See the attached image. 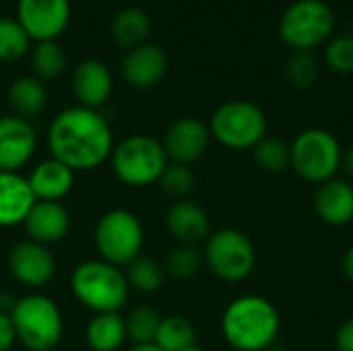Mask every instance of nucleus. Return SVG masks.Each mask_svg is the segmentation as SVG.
<instances>
[{"instance_id":"f257e3e1","label":"nucleus","mask_w":353,"mask_h":351,"mask_svg":"<svg viewBox=\"0 0 353 351\" xmlns=\"http://www.w3.org/2000/svg\"><path fill=\"white\" fill-rule=\"evenodd\" d=\"M114 132L99 110L70 106L54 116L48 128V147L54 159L74 174L99 168L114 151Z\"/></svg>"},{"instance_id":"f03ea898","label":"nucleus","mask_w":353,"mask_h":351,"mask_svg":"<svg viewBox=\"0 0 353 351\" xmlns=\"http://www.w3.org/2000/svg\"><path fill=\"white\" fill-rule=\"evenodd\" d=\"M279 331V310L265 296H240L221 314V335L234 351H265L275 345Z\"/></svg>"},{"instance_id":"7ed1b4c3","label":"nucleus","mask_w":353,"mask_h":351,"mask_svg":"<svg viewBox=\"0 0 353 351\" xmlns=\"http://www.w3.org/2000/svg\"><path fill=\"white\" fill-rule=\"evenodd\" d=\"M72 296L91 312H120L130 296L124 269L101 259L83 261L70 275Z\"/></svg>"},{"instance_id":"20e7f679","label":"nucleus","mask_w":353,"mask_h":351,"mask_svg":"<svg viewBox=\"0 0 353 351\" xmlns=\"http://www.w3.org/2000/svg\"><path fill=\"white\" fill-rule=\"evenodd\" d=\"M10 319L17 331V343L25 351H54L62 341L64 319L50 296L33 292L19 298Z\"/></svg>"},{"instance_id":"39448f33","label":"nucleus","mask_w":353,"mask_h":351,"mask_svg":"<svg viewBox=\"0 0 353 351\" xmlns=\"http://www.w3.org/2000/svg\"><path fill=\"white\" fill-rule=\"evenodd\" d=\"M110 163L114 176L122 184L130 188H145L157 184L170 159L159 139L149 134H130L114 145Z\"/></svg>"},{"instance_id":"423d86ee","label":"nucleus","mask_w":353,"mask_h":351,"mask_svg":"<svg viewBox=\"0 0 353 351\" xmlns=\"http://www.w3.org/2000/svg\"><path fill=\"white\" fill-rule=\"evenodd\" d=\"M209 130L225 149L252 151L267 137V116L248 99H230L213 112Z\"/></svg>"},{"instance_id":"0eeeda50","label":"nucleus","mask_w":353,"mask_h":351,"mask_svg":"<svg viewBox=\"0 0 353 351\" xmlns=\"http://www.w3.org/2000/svg\"><path fill=\"white\" fill-rule=\"evenodd\" d=\"M93 242L101 261L124 269L143 254L145 228L132 211L110 209L97 219Z\"/></svg>"},{"instance_id":"6e6552de","label":"nucleus","mask_w":353,"mask_h":351,"mask_svg":"<svg viewBox=\"0 0 353 351\" xmlns=\"http://www.w3.org/2000/svg\"><path fill=\"white\" fill-rule=\"evenodd\" d=\"M290 151H292V170L300 180L308 184L321 186L337 178V172L341 170L343 149L337 137L325 128L302 130L290 145Z\"/></svg>"},{"instance_id":"1a4fd4ad","label":"nucleus","mask_w":353,"mask_h":351,"mask_svg":"<svg viewBox=\"0 0 353 351\" xmlns=\"http://www.w3.org/2000/svg\"><path fill=\"white\" fill-rule=\"evenodd\" d=\"M335 14L323 0H296L279 19V37L294 52H312L333 37Z\"/></svg>"},{"instance_id":"9d476101","label":"nucleus","mask_w":353,"mask_h":351,"mask_svg":"<svg viewBox=\"0 0 353 351\" xmlns=\"http://www.w3.org/2000/svg\"><path fill=\"white\" fill-rule=\"evenodd\" d=\"M205 267L225 283H240L248 279L256 267L254 242L236 228H221L211 232L203 248Z\"/></svg>"},{"instance_id":"9b49d317","label":"nucleus","mask_w":353,"mask_h":351,"mask_svg":"<svg viewBox=\"0 0 353 351\" xmlns=\"http://www.w3.org/2000/svg\"><path fill=\"white\" fill-rule=\"evenodd\" d=\"M72 17L70 0H17V21L33 43L58 41Z\"/></svg>"},{"instance_id":"f8f14e48","label":"nucleus","mask_w":353,"mask_h":351,"mask_svg":"<svg viewBox=\"0 0 353 351\" xmlns=\"http://www.w3.org/2000/svg\"><path fill=\"white\" fill-rule=\"evenodd\" d=\"M6 265L12 279L29 290H41L56 277V259L50 246L37 244L33 240L17 242L8 250Z\"/></svg>"},{"instance_id":"ddd939ff","label":"nucleus","mask_w":353,"mask_h":351,"mask_svg":"<svg viewBox=\"0 0 353 351\" xmlns=\"http://www.w3.org/2000/svg\"><path fill=\"white\" fill-rule=\"evenodd\" d=\"M209 143H211L209 124L194 116H182L174 120L161 139L168 159L184 166L196 163L207 153Z\"/></svg>"},{"instance_id":"4468645a","label":"nucleus","mask_w":353,"mask_h":351,"mask_svg":"<svg viewBox=\"0 0 353 351\" xmlns=\"http://www.w3.org/2000/svg\"><path fill=\"white\" fill-rule=\"evenodd\" d=\"M37 149V132L31 120L14 114L0 116V172H19Z\"/></svg>"},{"instance_id":"2eb2a0df","label":"nucleus","mask_w":353,"mask_h":351,"mask_svg":"<svg viewBox=\"0 0 353 351\" xmlns=\"http://www.w3.org/2000/svg\"><path fill=\"white\" fill-rule=\"evenodd\" d=\"M168 68H170V58L165 50L157 43L147 41L126 52L120 72L126 85H130L132 89L145 91V89H153L155 85H159L163 77L168 74Z\"/></svg>"},{"instance_id":"dca6fc26","label":"nucleus","mask_w":353,"mask_h":351,"mask_svg":"<svg viewBox=\"0 0 353 351\" xmlns=\"http://www.w3.org/2000/svg\"><path fill=\"white\" fill-rule=\"evenodd\" d=\"M70 87H72L77 106L99 110L112 97L114 77H112V70L103 62L95 58H87L74 66L72 77H70Z\"/></svg>"},{"instance_id":"f3484780","label":"nucleus","mask_w":353,"mask_h":351,"mask_svg":"<svg viewBox=\"0 0 353 351\" xmlns=\"http://www.w3.org/2000/svg\"><path fill=\"white\" fill-rule=\"evenodd\" d=\"M70 225V211L62 203L54 201H37L23 221L27 240H33L43 246L62 242L68 236Z\"/></svg>"},{"instance_id":"a211bd4d","label":"nucleus","mask_w":353,"mask_h":351,"mask_svg":"<svg viewBox=\"0 0 353 351\" xmlns=\"http://www.w3.org/2000/svg\"><path fill=\"white\" fill-rule=\"evenodd\" d=\"M165 230L168 234L178 242V244H190L196 246L205 242L211 236V219L209 213L184 199V201H174L168 211H165Z\"/></svg>"},{"instance_id":"6ab92c4d","label":"nucleus","mask_w":353,"mask_h":351,"mask_svg":"<svg viewBox=\"0 0 353 351\" xmlns=\"http://www.w3.org/2000/svg\"><path fill=\"white\" fill-rule=\"evenodd\" d=\"M314 211L319 219L333 228H343L353 221V184L343 178H333L314 192Z\"/></svg>"},{"instance_id":"aec40b11","label":"nucleus","mask_w":353,"mask_h":351,"mask_svg":"<svg viewBox=\"0 0 353 351\" xmlns=\"http://www.w3.org/2000/svg\"><path fill=\"white\" fill-rule=\"evenodd\" d=\"M27 182L35 201L60 203L64 197L70 194L74 186V172L62 161L48 157L33 166V170L27 176Z\"/></svg>"},{"instance_id":"412c9836","label":"nucleus","mask_w":353,"mask_h":351,"mask_svg":"<svg viewBox=\"0 0 353 351\" xmlns=\"http://www.w3.org/2000/svg\"><path fill=\"white\" fill-rule=\"evenodd\" d=\"M35 203L27 176H21L19 172H0V228L23 225Z\"/></svg>"},{"instance_id":"4be33fe9","label":"nucleus","mask_w":353,"mask_h":351,"mask_svg":"<svg viewBox=\"0 0 353 351\" xmlns=\"http://www.w3.org/2000/svg\"><path fill=\"white\" fill-rule=\"evenodd\" d=\"M151 19L141 6L120 8L110 23V37L122 50H134L149 41Z\"/></svg>"},{"instance_id":"5701e85b","label":"nucleus","mask_w":353,"mask_h":351,"mask_svg":"<svg viewBox=\"0 0 353 351\" xmlns=\"http://www.w3.org/2000/svg\"><path fill=\"white\" fill-rule=\"evenodd\" d=\"M6 99L14 116L31 120L46 110L48 89H46V83H41L33 74H23V77H17L8 85Z\"/></svg>"},{"instance_id":"b1692460","label":"nucleus","mask_w":353,"mask_h":351,"mask_svg":"<svg viewBox=\"0 0 353 351\" xmlns=\"http://www.w3.org/2000/svg\"><path fill=\"white\" fill-rule=\"evenodd\" d=\"M85 339L91 351H118L128 339L124 317L120 312L95 314L87 325Z\"/></svg>"},{"instance_id":"393cba45","label":"nucleus","mask_w":353,"mask_h":351,"mask_svg":"<svg viewBox=\"0 0 353 351\" xmlns=\"http://www.w3.org/2000/svg\"><path fill=\"white\" fill-rule=\"evenodd\" d=\"M66 64H68L66 52L58 41H37L29 50L31 74L41 83L60 79L66 70Z\"/></svg>"},{"instance_id":"a878e982","label":"nucleus","mask_w":353,"mask_h":351,"mask_svg":"<svg viewBox=\"0 0 353 351\" xmlns=\"http://www.w3.org/2000/svg\"><path fill=\"white\" fill-rule=\"evenodd\" d=\"M124 275L126 281L130 285V290H137L141 294H155L163 288L165 283V269L159 261L141 254L139 259H134L130 265L124 267Z\"/></svg>"},{"instance_id":"bb28decb","label":"nucleus","mask_w":353,"mask_h":351,"mask_svg":"<svg viewBox=\"0 0 353 351\" xmlns=\"http://www.w3.org/2000/svg\"><path fill=\"white\" fill-rule=\"evenodd\" d=\"M155 345L163 351H184L196 345V329L182 314H170L161 319Z\"/></svg>"},{"instance_id":"cd10ccee","label":"nucleus","mask_w":353,"mask_h":351,"mask_svg":"<svg viewBox=\"0 0 353 351\" xmlns=\"http://www.w3.org/2000/svg\"><path fill=\"white\" fill-rule=\"evenodd\" d=\"M161 319L163 317L153 306H137V308H132L124 317L128 341H132V345L155 343V337H157Z\"/></svg>"},{"instance_id":"c85d7f7f","label":"nucleus","mask_w":353,"mask_h":351,"mask_svg":"<svg viewBox=\"0 0 353 351\" xmlns=\"http://www.w3.org/2000/svg\"><path fill=\"white\" fill-rule=\"evenodd\" d=\"M33 41L14 17H0V62L12 64L29 56Z\"/></svg>"},{"instance_id":"c756f323","label":"nucleus","mask_w":353,"mask_h":351,"mask_svg":"<svg viewBox=\"0 0 353 351\" xmlns=\"http://www.w3.org/2000/svg\"><path fill=\"white\" fill-rule=\"evenodd\" d=\"M254 163L267 174H283L292 168V151L290 145L279 137H265L252 149Z\"/></svg>"},{"instance_id":"7c9ffc66","label":"nucleus","mask_w":353,"mask_h":351,"mask_svg":"<svg viewBox=\"0 0 353 351\" xmlns=\"http://www.w3.org/2000/svg\"><path fill=\"white\" fill-rule=\"evenodd\" d=\"M203 267H205L203 250H199V246H190V244H178L168 254V259L163 263L165 275H170L176 281H188V279L196 277Z\"/></svg>"},{"instance_id":"2f4dec72","label":"nucleus","mask_w":353,"mask_h":351,"mask_svg":"<svg viewBox=\"0 0 353 351\" xmlns=\"http://www.w3.org/2000/svg\"><path fill=\"white\" fill-rule=\"evenodd\" d=\"M194 184H196V176H194L192 168L184 166V163H174V161H170L165 166V170L161 172V176L157 180L159 190L165 197H170L172 201L188 199V194L194 190Z\"/></svg>"},{"instance_id":"473e14b6","label":"nucleus","mask_w":353,"mask_h":351,"mask_svg":"<svg viewBox=\"0 0 353 351\" xmlns=\"http://www.w3.org/2000/svg\"><path fill=\"white\" fill-rule=\"evenodd\" d=\"M319 60L312 52H294L285 64V79L294 89H308L319 81Z\"/></svg>"},{"instance_id":"72a5a7b5","label":"nucleus","mask_w":353,"mask_h":351,"mask_svg":"<svg viewBox=\"0 0 353 351\" xmlns=\"http://www.w3.org/2000/svg\"><path fill=\"white\" fill-rule=\"evenodd\" d=\"M325 62L333 72L352 74L353 72V37L339 35L331 37L325 48Z\"/></svg>"},{"instance_id":"f704fd0d","label":"nucleus","mask_w":353,"mask_h":351,"mask_svg":"<svg viewBox=\"0 0 353 351\" xmlns=\"http://www.w3.org/2000/svg\"><path fill=\"white\" fill-rule=\"evenodd\" d=\"M17 343V331L10 314L0 312V351H12Z\"/></svg>"},{"instance_id":"c9c22d12","label":"nucleus","mask_w":353,"mask_h":351,"mask_svg":"<svg viewBox=\"0 0 353 351\" xmlns=\"http://www.w3.org/2000/svg\"><path fill=\"white\" fill-rule=\"evenodd\" d=\"M335 348L337 351H353V317L345 319L335 331Z\"/></svg>"},{"instance_id":"e433bc0d","label":"nucleus","mask_w":353,"mask_h":351,"mask_svg":"<svg viewBox=\"0 0 353 351\" xmlns=\"http://www.w3.org/2000/svg\"><path fill=\"white\" fill-rule=\"evenodd\" d=\"M341 273L343 277L353 285V246L347 248V252L343 254V261H341Z\"/></svg>"},{"instance_id":"4c0bfd02","label":"nucleus","mask_w":353,"mask_h":351,"mask_svg":"<svg viewBox=\"0 0 353 351\" xmlns=\"http://www.w3.org/2000/svg\"><path fill=\"white\" fill-rule=\"evenodd\" d=\"M17 296H12L10 292H0V312L4 314H10L17 306Z\"/></svg>"},{"instance_id":"58836bf2","label":"nucleus","mask_w":353,"mask_h":351,"mask_svg":"<svg viewBox=\"0 0 353 351\" xmlns=\"http://www.w3.org/2000/svg\"><path fill=\"white\" fill-rule=\"evenodd\" d=\"M341 168L347 176L353 178V145H350L347 149H343V155H341Z\"/></svg>"},{"instance_id":"ea45409f","label":"nucleus","mask_w":353,"mask_h":351,"mask_svg":"<svg viewBox=\"0 0 353 351\" xmlns=\"http://www.w3.org/2000/svg\"><path fill=\"white\" fill-rule=\"evenodd\" d=\"M128 351H163L161 348H157L155 343H147V345H132Z\"/></svg>"},{"instance_id":"a19ab883","label":"nucleus","mask_w":353,"mask_h":351,"mask_svg":"<svg viewBox=\"0 0 353 351\" xmlns=\"http://www.w3.org/2000/svg\"><path fill=\"white\" fill-rule=\"evenodd\" d=\"M265 351H288L285 348H281V345H271V348H267Z\"/></svg>"},{"instance_id":"79ce46f5","label":"nucleus","mask_w":353,"mask_h":351,"mask_svg":"<svg viewBox=\"0 0 353 351\" xmlns=\"http://www.w3.org/2000/svg\"><path fill=\"white\" fill-rule=\"evenodd\" d=\"M184 351H207V350H205V348H201V345L196 343V345H192V348H188V350H184Z\"/></svg>"},{"instance_id":"37998d69","label":"nucleus","mask_w":353,"mask_h":351,"mask_svg":"<svg viewBox=\"0 0 353 351\" xmlns=\"http://www.w3.org/2000/svg\"><path fill=\"white\" fill-rule=\"evenodd\" d=\"M12 351H25V350H12Z\"/></svg>"}]
</instances>
